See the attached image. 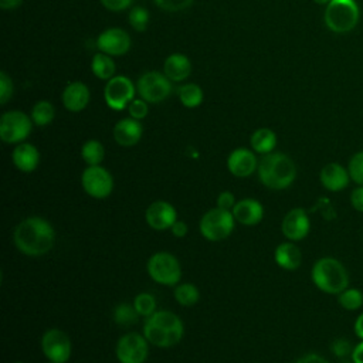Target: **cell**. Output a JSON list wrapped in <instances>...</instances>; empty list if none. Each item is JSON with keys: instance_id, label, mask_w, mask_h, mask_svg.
Returning <instances> with one entry per match:
<instances>
[{"instance_id": "1", "label": "cell", "mask_w": 363, "mask_h": 363, "mask_svg": "<svg viewBox=\"0 0 363 363\" xmlns=\"http://www.w3.org/2000/svg\"><path fill=\"white\" fill-rule=\"evenodd\" d=\"M14 244L20 252L28 257L47 254L55 242L52 225L43 217H27L17 224L13 234Z\"/></svg>"}, {"instance_id": "2", "label": "cell", "mask_w": 363, "mask_h": 363, "mask_svg": "<svg viewBox=\"0 0 363 363\" xmlns=\"http://www.w3.org/2000/svg\"><path fill=\"white\" fill-rule=\"evenodd\" d=\"M259 182L272 190H284L289 187L296 177V166L285 153L271 152L258 162Z\"/></svg>"}, {"instance_id": "3", "label": "cell", "mask_w": 363, "mask_h": 363, "mask_svg": "<svg viewBox=\"0 0 363 363\" xmlns=\"http://www.w3.org/2000/svg\"><path fill=\"white\" fill-rule=\"evenodd\" d=\"M312 281L318 289L325 294L339 295L349 286V274L343 264L332 257L318 259L311 272Z\"/></svg>"}, {"instance_id": "4", "label": "cell", "mask_w": 363, "mask_h": 363, "mask_svg": "<svg viewBox=\"0 0 363 363\" xmlns=\"http://www.w3.org/2000/svg\"><path fill=\"white\" fill-rule=\"evenodd\" d=\"M360 17V10L356 0H330L323 13L325 26L336 34L352 31Z\"/></svg>"}, {"instance_id": "5", "label": "cell", "mask_w": 363, "mask_h": 363, "mask_svg": "<svg viewBox=\"0 0 363 363\" xmlns=\"http://www.w3.org/2000/svg\"><path fill=\"white\" fill-rule=\"evenodd\" d=\"M234 224L235 218L230 210L216 207L203 214L199 228L204 238L210 241H221L233 233Z\"/></svg>"}, {"instance_id": "6", "label": "cell", "mask_w": 363, "mask_h": 363, "mask_svg": "<svg viewBox=\"0 0 363 363\" xmlns=\"http://www.w3.org/2000/svg\"><path fill=\"white\" fill-rule=\"evenodd\" d=\"M146 269L150 278L162 285H174L182 278V267L179 259L167 251H159L150 255Z\"/></svg>"}, {"instance_id": "7", "label": "cell", "mask_w": 363, "mask_h": 363, "mask_svg": "<svg viewBox=\"0 0 363 363\" xmlns=\"http://www.w3.org/2000/svg\"><path fill=\"white\" fill-rule=\"evenodd\" d=\"M33 121L21 111H9L0 118V139L4 143H21L31 132Z\"/></svg>"}, {"instance_id": "8", "label": "cell", "mask_w": 363, "mask_h": 363, "mask_svg": "<svg viewBox=\"0 0 363 363\" xmlns=\"http://www.w3.org/2000/svg\"><path fill=\"white\" fill-rule=\"evenodd\" d=\"M138 94L146 102L157 104L164 101L172 92V81L157 71H147L138 79Z\"/></svg>"}, {"instance_id": "9", "label": "cell", "mask_w": 363, "mask_h": 363, "mask_svg": "<svg viewBox=\"0 0 363 363\" xmlns=\"http://www.w3.org/2000/svg\"><path fill=\"white\" fill-rule=\"evenodd\" d=\"M81 184L85 193L94 199H105L113 190V177L102 166H88L81 176Z\"/></svg>"}, {"instance_id": "10", "label": "cell", "mask_w": 363, "mask_h": 363, "mask_svg": "<svg viewBox=\"0 0 363 363\" xmlns=\"http://www.w3.org/2000/svg\"><path fill=\"white\" fill-rule=\"evenodd\" d=\"M135 85L123 75L112 77L108 79L104 91V98L111 109L122 111L135 99Z\"/></svg>"}, {"instance_id": "11", "label": "cell", "mask_w": 363, "mask_h": 363, "mask_svg": "<svg viewBox=\"0 0 363 363\" xmlns=\"http://www.w3.org/2000/svg\"><path fill=\"white\" fill-rule=\"evenodd\" d=\"M147 343V339L136 332L123 335L115 349L118 360L121 363H145L149 354Z\"/></svg>"}, {"instance_id": "12", "label": "cell", "mask_w": 363, "mask_h": 363, "mask_svg": "<svg viewBox=\"0 0 363 363\" xmlns=\"http://www.w3.org/2000/svg\"><path fill=\"white\" fill-rule=\"evenodd\" d=\"M71 340L61 329H50L41 337V350L44 356L54 363H65L71 356Z\"/></svg>"}, {"instance_id": "13", "label": "cell", "mask_w": 363, "mask_h": 363, "mask_svg": "<svg viewBox=\"0 0 363 363\" xmlns=\"http://www.w3.org/2000/svg\"><path fill=\"white\" fill-rule=\"evenodd\" d=\"M96 45L101 52H105L111 57L123 55L130 48V37L129 34L118 27L108 28L102 31L96 40Z\"/></svg>"}, {"instance_id": "14", "label": "cell", "mask_w": 363, "mask_h": 363, "mask_svg": "<svg viewBox=\"0 0 363 363\" xmlns=\"http://www.w3.org/2000/svg\"><path fill=\"white\" fill-rule=\"evenodd\" d=\"M309 228H311V221L306 211L302 207H295L289 210L281 223L282 234L289 241L303 240L308 235Z\"/></svg>"}, {"instance_id": "15", "label": "cell", "mask_w": 363, "mask_h": 363, "mask_svg": "<svg viewBox=\"0 0 363 363\" xmlns=\"http://www.w3.org/2000/svg\"><path fill=\"white\" fill-rule=\"evenodd\" d=\"M145 220L153 230H169L176 223L177 213L170 203L157 200L146 208Z\"/></svg>"}, {"instance_id": "16", "label": "cell", "mask_w": 363, "mask_h": 363, "mask_svg": "<svg viewBox=\"0 0 363 363\" xmlns=\"http://www.w3.org/2000/svg\"><path fill=\"white\" fill-rule=\"evenodd\" d=\"M227 167L235 177H248L258 169V160L250 149L238 147L230 153Z\"/></svg>"}, {"instance_id": "17", "label": "cell", "mask_w": 363, "mask_h": 363, "mask_svg": "<svg viewBox=\"0 0 363 363\" xmlns=\"http://www.w3.org/2000/svg\"><path fill=\"white\" fill-rule=\"evenodd\" d=\"M143 133L142 123L135 118H123L113 126V139L118 145L129 147L136 145Z\"/></svg>"}, {"instance_id": "18", "label": "cell", "mask_w": 363, "mask_h": 363, "mask_svg": "<svg viewBox=\"0 0 363 363\" xmlns=\"http://www.w3.org/2000/svg\"><path fill=\"white\" fill-rule=\"evenodd\" d=\"M322 186L329 191H342L350 180L349 170L339 163H328L322 167L319 174Z\"/></svg>"}, {"instance_id": "19", "label": "cell", "mask_w": 363, "mask_h": 363, "mask_svg": "<svg viewBox=\"0 0 363 363\" xmlns=\"http://www.w3.org/2000/svg\"><path fill=\"white\" fill-rule=\"evenodd\" d=\"M235 221L244 225H255L264 217V207L255 199H242L231 210Z\"/></svg>"}, {"instance_id": "20", "label": "cell", "mask_w": 363, "mask_h": 363, "mask_svg": "<svg viewBox=\"0 0 363 363\" xmlns=\"http://www.w3.org/2000/svg\"><path fill=\"white\" fill-rule=\"evenodd\" d=\"M89 102V89L85 84L74 81L68 84L62 92V104L71 112L82 111Z\"/></svg>"}, {"instance_id": "21", "label": "cell", "mask_w": 363, "mask_h": 363, "mask_svg": "<svg viewBox=\"0 0 363 363\" xmlns=\"http://www.w3.org/2000/svg\"><path fill=\"white\" fill-rule=\"evenodd\" d=\"M147 319H150L152 322H155L156 325H159L162 329H164L169 333L173 346L182 340V337L184 335V326H183L182 319L177 315H174L173 312L156 311Z\"/></svg>"}, {"instance_id": "22", "label": "cell", "mask_w": 363, "mask_h": 363, "mask_svg": "<svg viewBox=\"0 0 363 363\" xmlns=\"http://www.w3.org/2000/svg\"><path fill=\"white\" fill-rule=\"evenodd\" d=\"M11 159H13L14 166L18 170L30 173L37 169V166L40 163V153L34 145L21 142L14 147V150L11 153Z\"/></svg>"}, {"instance_id": "23", "label": "cell", "mask_w": 363, "mask_h": 363, "mask_svg": "<svg viewBox=\"0 0 363 363\" xmlns=\"http://www.w3.org/2000/svg\"><path fill=\"white\" fill-rule=\"evenodd\" d=\"M163 71L170 81L179 82L186 79L191 74V62L184 54L174 52L166 58L163 64Z\"/></svg>"}, {"instance_id": "24", "label": "cell", "mask_w": 363, "mask_h": 363, "mask_svg": "<svg viewBox=\"0 0 363 363\" xmlns=\"http://www.w3.org/2000/svg\"><path fill=\"white\" fill-rule=\"evenodd\" d=\"M274 258L281 268L294 271L298 269L302 262V252L296 244H294L292 241H286L275 248Z\"/></svg>"}, {"instance_id": "25", "label": "cell", "mask_w": 363, "mask_h": 363, "mask_svg": "<svg viewBox=\"0 0 363 363\" xmlns=\"http://www.w3.org/2000/svg\"><path fill=\"white\" fill-rule=\"evenodd\" d=\"M250 143L254 152L267 155L274 150L277 145V135L269 128H259L251 135Z\"/></svg>"}, {"instance_id": "26", "label": "cell", "mask_w": 363, "mask_h": 363, "mask_svg": "<svg viewBox=\"0 0 363 363\" xmlns=\"http://www.w3.org/2000/svg\"><path fill=\"white\" fill-rule=\"evenodd\" d=\"M143 336L153 346H157V347H170V346H173L169 333L147 318H146L145 325H143Z\"/></svg>"}, {"instance_id": "27", "label": "cell", "mask_w": 363, "mask_h": 363, "mask_svg": "<svg viewBox=\"0 0 363 363\" xmlns=\"http://www.w3.org/2000/svg\"><path fill=\"white\" fill-rule=\"evenodd\" d=\"M91 69L94 75L99 79H111L115 74L116 65L115 61L112 60L111 55L105 52H98L94 55L92 62H91Z\"/></svg>"}, {"instance_id": "28", "label": "cell", "mask_w": 363, "mask_h": 363, "mask_svg": "<svg viewBox=\"0 0 363 363\" xmlns=\"http://www.w3.org/2000/svg\"><path fill=\"white\" fill-rule=\"evenodd\" d=\"M81 156H82L84 162L88 166H96V164H99L104 160L105 149H104V146H102V143L99 140L91 139V140H86L82 145Z\"/></svg>"}, {"instance_id": "29", "label": "cell", "mask_w": 363, "mask_h": 363, "mask_svg": "<svg viewBox=\"0 0 363 363\" xmlns=\"http://www.w3.org/2000/svg\"><path fill=\"white\" fill-rule=\"evenodd\" d=\"M180 102L186 108H196L203 102V91L197 84H184L177 91Z\"/></svg>"}, {"instance_id": "30", "label": "cell", "mask_w": 363, "mask_h": 363, "mask_svg": "<svg viewBox=\"0 0 363 363\" xmlns=\"http://www.w3.org/2000/svg\"><path fill=\"white\" fill-rule=\"evenodd\" d=\"M55 116L54 105L48 101H38L31 109V121L37 126H45L52 122Z\"/></svg>"}, {"instance_id": "31", "label": "cell", "mask_w": 363, "mask_h": 363, "mask_svg": "<svg viewBox=\"0 0 363 363\" xmlns=\"http://www.w3.org/2000/svg\"><path fill=\"white\" fill-rule=\"evenodd\" d=\"M174 298L183 306H193L194 303L199 302L200 294H199V289L196 285L186 282V284H180L174 288Z\"/></svg>"}, {"instance_id": "32", "label": "cell", "mask_w": 363, "mask_h": 363, "mask_svg": "<svg viewBox=\"0 0 363 363\" xmlns=\"http://www.w3.org/2000/svg\"><path fill=\"white\" fill-rule=\"evenodd\" d=\"M337 302L343 309L356 311L363 305V294L356 288H346L339 294Z\"/></svg>"}, {"instance_id": "33", "label": "cell", "mask_w": 363, "mask_h": 363, "mask_svg": "<svg viewBox=\"0 0 363 363\" xmlns=\"http://www.w3.org/2000/svg\"><path fill=\"white\" fill-rule=\"evenodd\" d=\"M138 311L133 305L121 303L113 309V320L121 326H130L138 320Z\"/></svg>"}, {"instance_id": "34", "label": "cell", "mask_w": 363, "mask_h": 363, "mask_svg": "<svg viewBox=\"0 0 363 363\" xmlns=\"http://www.w3.org/2000/svg\"><path fill=\"white\" fill-rule=\"evenodd\" d=\"M133 306H135V309L138 311V313L140 316L149 318L150 315H153L156 312V299L152 294L142 292V294L135 296Z\"/></svg>"}, {"instance_id": "35", "label": "cell", "mask_w": 363, "mask_h": 363, "mask_svg": "<svg viewBox=\"0 0 363 363\" xmlns=\"http://www.w3.org/2000/svg\"><path fill=\"white\" fill-rule=\"evenodd\" d=\"M129 23L135 31H145L149 24V13L145 7L136 6L129 13Z\"/></svg>"}, {"instance_id": "36", "label": "cell", "mask_w": 363, "mask_h": 363, "mask_svg": "<svg viewBox=\"0 0 363 363\" xmlns=\"http://www.w3.org/2000/svg\"><path fill=\"white\" fill-rule=\"evenodd\" d=\"M347 170L350 174V179L357 183L359 186H363V150L354 153L347 164Z\"/></svg>"}, {"instance_id": "37", "label": "cell", "mask_w": 363, "mask_h": 363, "mask_svg": "<svg viewBox=\"0 0 363 363\" xmlns=\"http://www.w3.org/2000/svg\"><path fill=\"white\" fill-rule=\"evenodd\" d=\"M155 3L162 10L174 13L187 9L193 3V0H155Z\"/></svg>"}, {"instance_id": "38", "label": "cell", "mask_w": 363, "mask_h": 363, "mask_svg": "<svg viewBox=\"0 0 363 363\" xmlns=\"http://www.w3.org/2000/svg\"><path fill=\"white\" fill-rule=\"evenodd\" d=\"M128 111H129V115L130 118H135L138 121L143 119L147 112H149V108H147V104L145 99H133L129 105H128Z\"/></svg>"}, {"instance_id": "39", "label": "cell", "mask_w": 363, "mask_h": 363, "mask_svg": "<svg viewBox=\"0 0 363 363\" xmlns=\"http://www.w3.org/2000/svg\"><path fill=\"white\" fill-rule=\"evenodd\" d=\"M11 94H13L11 78L4 71H1L0 72V104L4 105L11 96Z\"/></svg>"}, {"instance_id": "40", "label": "cell", "mask_w": 363, "mask_h": 363, "mask_svg": "<svg viewBox=\"0 0 363 363\" xmlns=\"http://www.w3.org/2000/svg\"><path fill=\"white\" fill-rule=\"evenodd\" d=\"M330 350H332V353H333L335 356H337V357H345V356H347V354H352L353 347H352V345H350L349 340H346V339H336V340L332 343Z\"/></svg>"}, {"instance_id": "41", "label": "cell", "mask_w": 363, "mask_h": 363, "mask_svg": "<svg viewBox=\"0 0 363 363\" xmlns=\"http://www.w3.org/2000/svg\"><path fill=\"white\" fill-rule=\"evenodd\" d=\"M235 197L231 191H223L218 194L217 197V207L223 208V210H233L235 206Z\"/></svg>"}, {"instance_id": "42", "label": "cell", "mask_w": 363, "mask_h": 363, "mask_svg": "<svg viewBox=\"0 0 363 363\" xmlns=\"http://www.w3.org/2000/svg\"><path fill=\"white\" fill-rule=\"evenodd\" d=\"M132 0H101V4L111 11H122L130 6Z\"/></svg>"}, {"instance_id": "43", "label": "cell", "mask_w": 363, "mask_h": 363, "mask_svg": "<svg viewBox=\"0 0 363 363\" xmlns=\"http://www.w3.org/2000/svg\"><path fill=\"white\" fill-rule=\"evenodd\" d=\"M350 203H352V207L354 210L363 213V186H359V187L352 190Z\"/></svg>"}, {"instance_id": "44", "label": "cell", "mask_w": 363, "mask_h": 363, "mask_svg": "<svg viewBox=\"0 0 363 363\" xmlns=\"http://www.w3.org/2000/svg\"><path fill=\"white\" fill-rule=\"evenodd\" d=\"M170 231H172V234H173L174 237L182 238V237H184V235L187 234L189 228H187V224H186L184 221H182V220H176V223L172 225Z\"/></svg>"}, {"instance_id": "45", "label": "cell", "mask_w": 363, "mask_h": 363, "mask_svg": "<svg viewBox=\"0 0 363 363\" xmlns=\"http://www.w3.org/2000/svg\"><path fill=\"white\" fill-rule=\"evenodd\" d=\"M295 363H329V362L325 357H322L320 354L308 353V354H303L302 357H299Z\"/></svg>"}, {"instance_id": "46", "label": "cell", "mask_w": 363, "mask_h": 363, "mask_svg": "<svg viewBox=\"0 0 363 363\" xmlns=\"http://www.w3.org/2000/svg\"><path fill=\"white\" fill-rule=\"evenodd\" d=\"M352 360H353L354 363H363V340H362L360 343H357V345L353 347Z\"/></svg>"}, {"instance_id": "47", "label": "cell", "mask_w": 363, "mask_h": 363, "mask_svg": "<svg viewBox=\"0 0 363 363\" xmlns=\"http://www.w3.org/2000/svg\"><path fill=\"white\" fill-rule=\"evenodd\" d=\"M354 333L363 340V312L357 316V319H356V322H354Z\"/></svg>"}, {"instance_id": "48", "label": "cell", "mask_w": 363, "mask_h": 363, "mask_svg": "<svg viewBox=\"0 0 363 363\" xmlns=\"http://www.w3.org/2000/svg\"><path fill=\"white\" fill-rule=\"evenodd\" d=\"M23 3V0H0V7L4 10L16 9Z\"/></svg>"}, {"instance_id": "49", "label": "cell", "mask_w": 363, "mask_h": 363, "mask_svg": "<svg viewBox=\"0 0 363 363\" xmlns=\"http://www.w3.org/2000/svg\"><path fill=\"white\" fill-rule=\"evenodd\" d=\"M313 1L318 4H328L330 0H313Z\"/></svg>"}, {"instance_id": "50", "label": "cell", "mask_w": 363, "mask_h": 363, "mask_svg": "<svg viewBox=\"0 0 363 363\" xmlns=\"http://www.w3.org/2000/svg\"><path fill=\"white\" fill-rule=\"evenodd\" d=\"M342 363H354V362L352 360V362H342Z\"/></svg>"}, {"instance_id": "51", "label": "cell", "mask_w": 363, "mask_h": 363, "mask_svg": "<svg viewBox=\"0 0 363 363\" xmlns=\"http://www.w3.org/2000/svg\"><path fill=\"white\" fill-rule=\"evenodd\" d=\"M50 363H54V362H50Z\"/></svg>"}, {"instance_id": "52", "label": "cell", "mask_w": 363, "mask_h": 363, "mask_svg": "<svg viewBox=\"0 0 363 363\" xmlns=\"http://www.w3.org/2000/svg\"><path fill=\"white\" fill-rule=\"evenodd\" d=\"M17 363H21V362H17Z\"/></svg>"}]
</instances>
